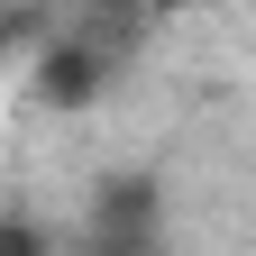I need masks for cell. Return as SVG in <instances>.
<instances>
[{"label": "cell", "instance_id": "obj_1", "mask_svg": "<svg viewBox=\"0 0 256 256\" xmlns=\"http://www.w3.org/2000/svg\"><path fill=\"white\" fill-rule=\"evenodd\" d=\"M74 256H174L165 183H156V174H101V183H92V202H82Z\"/></svg>", "mask_w": 256, "mask_h": 256}, {"label": "cell", "instance_id": "obj_2", "mask_svg": "<svg viewBox=\"0 0 256 256\" xmlns=\"http://www.w3.org/2000/svg\"><path fill=\"white\" fill-rule=\"evenodd\" d=\"M101 74H110V46H92V37H64L55 55H46V101H92L101 92Z\"/></svg>", "mask_w": 256, "mask_h": 256}, {"label": "cell", "instance_id": "obj_3", "mask_svg": "<svg viewBox=\"0 0 256 256\" xmlns=\"http://www.w3.org/2000/svg\"><path fill=\"white\" fill-rule=\"evenodd\" d=\"M0 256H55V247H46L37 220H10V229H0Z\"/></svg>", "mask_w": 256, "mask_h": 256}]
</instances>
